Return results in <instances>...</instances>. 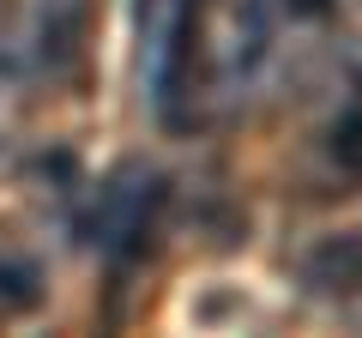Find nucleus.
I'll list each match as a JSON object with an SVG mask.
<instances>
[{"label":"nucleus","instance_id":"1","mask_svg":"<svg viewBox=\"0 0 362 338\" xmlns=\"http://www.w3.org/2000/svg\"><path fill=\"white\" fill-rule=\"evenodd\" d=\"M157 211H163V175L145 163H121L115 175H109L103 187H97V199H90V218H85V235L103 254H139L145 235L157 230Z\"/></svg>","mask_w":362,"mask_h":338},{"label":"nucleus","instance_id":"2","mask_svg":"<svg viewBox=\"0 0 362 338\" xmlns=\"http://www.w3.org/2000/svg\"><path fill=\"white\" fill-rule=\"evenodd\" d=\"M284 6H290V13H296V18H320L326 6H332V0H284Z\"/></svg>","mask_w":362,"mask_h":338},{"label":"nucleus","instance_id":"3","mask_svg":"<svg viewBox=\"0 0 362 338\" xmlns=\"http://www.w3.org/2000/svg\"><path fill=\"white\" fill-rule=\"evenodd\" d=\"M356 85H362V54H356Z\"/></svg>","mask_w":362,"mask_h":338}]
</instances>
